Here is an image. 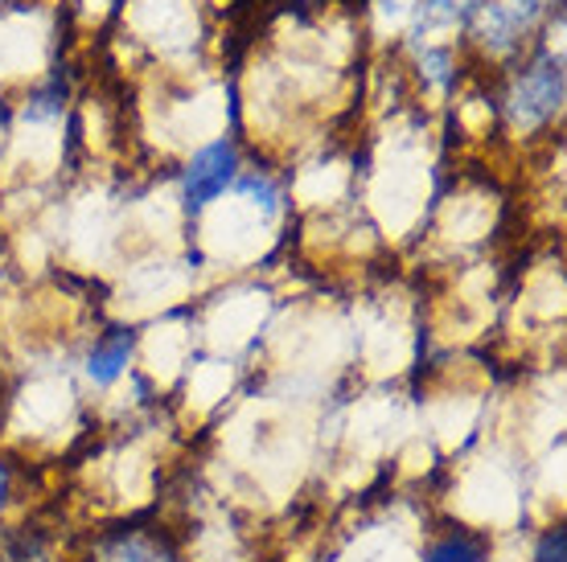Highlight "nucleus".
<instances>
[{"mask_svg": "<svg viewBox=\"0 0 567 562\" xmlns=\"http://www.w3.org/2000/svg\"><path fill=\"white\" fill-rule=\"evenodd\" d=\"M526 562H567V525H564V518H551L543 530H535Z\"/></svg>", "mask_w": 567, "mask_h": 562, "instance_id": "0eeeda50", "label": "nucleus"}, {"mask_svg": "<svg viewBox=\"0 0 567 562\" xmlns=\"http://www.w3.org/2000/svg\"><path fill=\"white\" fill-rule=\"evenodd\" d=\"M497 115L502 127L530 140L564 115V58L559 54H535L511 74V83L497 98Z\"/></svg>", "mask_w": 567, "mask_h": 562, "instance_id": "f257e3e1", "label": "nucleus"}, {"mask_svg": "<svg viewBox=\"0 0 567 562\" xmlns=\"http://www.w3.org/2000/svg\"><path fill=\"white\" fill-rule=\"evenodd\" d=\"M424 534V521L420 525H399V521L386 518H367L350 534V542L333 554V562H415Z\"/></svg>", "mask_w": 567, "mask_h": 562, "instance_id": "20e7f679", "label": "nucleus"}, {"mask_svg": "<svg viewBox=\"0 0 567 562\" xmlns=\"http://www.w3.org/2000/svg\"><path fill=\"white\" fill-rule=\"evenodd\" d=\"M136 345H141V333L128 329V324H112V329L95 333V341L83 353L86 386L95 394H112L136 366Z\"/></svg>", "mask_w": 567, "mask_h": 562, "instance_id": "39448f33", "label": "nucleus"}, {"mask_svg": "<svg viewBox=\"0 0 567 562\" xmlns=\"http://www.w3.org/2000/svg\"><path fill=\"white\" fill-rule=\"evenodd\" d=\"M497 538L468 521H432L415 562H494Z\"/></svg>", "mask_w": 567, "mask_h": 562, "instance_id": "423d86ee", "label": "nucleus"}, {"mask_svg": "<svg viewBox=\"0 0 567 562\" xmlns=\"http://www.w3.org/2000/svg\"><path fill=\"white\" fill-rule=\"evenodd\" d=\"M243 173V144L239 136H214V140L198 144L185 156V165L177 169V201L182 210L198 222L214 210V201H223L230 194V185L239 181Z\"/></svg>", "mask_w": 567, "mask_h": 562, "instance_id": "f03ea898", "label": "nucleus"}, {"mask_svg": "<svg viewBox=\"0 0 567 562\" xmlns=\"http://www.w3.org/2000/svg\"><path fill=\"white\" fill-rule=\"evenodd\" d=\"M79 562H185V550L169 525L128 518L95 530Z\"/></svg>", "mask_w": 567, "mask_h": 562, "instance_id": "7ed1b4c3", "label": "nucleus"}]
</instances>
